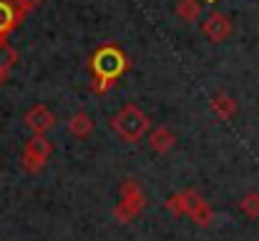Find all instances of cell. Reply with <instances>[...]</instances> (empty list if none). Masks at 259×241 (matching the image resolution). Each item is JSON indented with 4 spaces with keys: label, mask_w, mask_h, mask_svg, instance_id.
Masks as SVG:
<instances>
[{
    "label": "cell",
    "mask_w": 259,
    "mask_h": 241,
    "mask_svg": "<svg viewBox=\"0 0 259 241\" xmlns=\"http://www.w3.org/2000/svg\"><path fill=\"white\" fill-rule=\"evenodd\" d=\"M68 131H71V136H76V138H88V136L93 133V118L88 116L86 111L73 113V116L68 118Z\"/></svg>",
    "instance_id": "12"
},
{
    "label": "cell",
    "mask_w": 259,
    "mask_h": 241,
    "mask_svg": "<svg viewBox=\"0 0 259 241\" xmlns=\"http://www.w3.org/2000/svg\"><path fill=\"white\" fill-rule=\"evenodd\" d=\"M53 151H56L53 141H48L40 133H33V138L25 141V149H23V156H20L23 171L25 173H38L40 168H46V163L53 156Z\"/></svg>",
    "instance_id": "4"
},
{
    "label": "cell",
    "mask_w": 259,
    "mask_h": 241,
    "mask_svg": "<svg viewBox=\"0 0 259 241\" xmlns=\"http://www.w3.org/2000/svg\"><path fill=\"white\" fill-rule=\"evenodd\" d=\"M28 13L15 0H0V40H5L25 18Z\"/></svg>",
    "instance_id": "7"
},
{
    "label": "cell",
    "mask_w": 259,
    "mask_h": 241,
    "mask_svg": "<svg viewBox=\"0 0 259 241\" xmlns=\"http://www.w3.org/2000/svg\"><path fill=\"white\" fill-rule=\"evenodd\" d=\"M15 3H18V5H20L25 13H33V10H35V8H38L43 0H15Z\"/></svg>",
    "instance_id": "16"
},
{
    "label": "cell",
    "mask_w": 259,
    "mask_h": 241,
    "mask_svg": "<svg viewBox=\"0 0 259 241\" xmlns=\"http://www.w3.org/2000/svg\"><path fill=\"white\" fill-rule=\"evenodd\" d=\"M239 209H242V214L244 216H249V219H257L259 216V194H247V196H242L239 199Z\"/></svg>",
    "instance_id": "15"
},
{
    "label": "cell",
    "mask_w": 259,
    "mask_h": 241,
    "mask_svg": "<svg viewBox=\"0 0 259 241\" xmlns=\"http://www.w3.org/2000/svg\"><path fill=\"white\" fill-rule=\"evenodd\" d=\"M176 18L181 23H196L201 18V3L199 0H179L176 3Z\"/></svg>",
    "instance_id": "14"
},
{
    "label": "cell",
    "mask_w": 259,
    "mask_h": 241,
    "mask_svg": "<svg viewBox=\"0 0 259 241\" xmlns=\"http://www.w3.org/2000/svg\"><path fill=\"white\" fill-rule=\"evenodd\" d=\"M176 143V136L174 131H169L166 126H156L151 133H149V146L156 151V154H169Z\"/></svg>",
    "instance_id": "9"
},
{
    "label": "cell",
    "mask_w": 259,
    "mask_h": 241,
    "mask_svg": "<svg viewBox=\"0 0 259 241\" xmlns=\"http://www.w3.org/2000/svg\"><path fill=\"white\" fill-rule=\"evenodd\" d=\"M232 30H234L232 20H229L224 13H219V10L209 13L206 20L201 23V33H204V38H209L211 43H224V40L232 35Z\"/></svg>",
    "instance_id": "5"
},
{
    "label": "cell",
    "mask_w": 259,
    "mask_h": 241,
    "mask_svg": "<svg viewBox=\"0 0 259 241\" xmlns=\"http://www.w3.org/2000/svg\"><path fill=\"white\" fill-rule=\"evenodd\" d=\"M128 56L118 43H103L98 45L88 58V73H91V90L96 95L108 93L121 76L128 71Z\"/></svg>",
    "instance_id": "1"
},
{
    "label": "cell",
    "mask_w": 259,
    "mask_h": 241,
    "mask_svg": "<svg viewBox=\"0 0 259 241\" xmlns=\"http://www.w3.org/2000/svg\"><path fill=\"white\" fill-rule=\"evenodd\" d=\"M121 199L113 209V216L118 224H131L134 219L141 216V211L146 209V196H144V188L136 178H126L121 181V188H118Z\"/></svg>",
    "instance_id": "3"
},
{
    "label": "cell",
    "mask_w": 259,
    "mask_h": 241,
    "mask_svg": "<svg viewBox=\"0 0 259 241\" xmlns=\"http://www.w3.org/2000/svg\"><path fill=\"white\" fill-rule=\"evenodd\" d=\"M15 63H18V53H15V48L8 43V38L0 40V85L8 80L10 71L15 68Z\"/></svg>",
    "instance_id": "13"
},
{
    "label": "cell",
    "mask_w": 259,
    "mask_h": 241,
    "mask_svg": "<svg viewBox=\"0 0 259 241\" xmlns=\"http://www.w3.org/2000/svg\"><path fill=\"white\" fill-rule=\"evenodd\" d=\"M111 128L116 131V136L126 143H139L146 131L151 128V121L149 116L136 106V103H126L123 108H118L111 118Z\"/></svg>",
    "instance_id": "2"
},
{
    "label": "cell",
    "mask_w": 259,
    "mask_h": 241,
    "mask_svg": "<svg viewBox=\"0 0 259 241\" xmlns=\"http://www.w3.org/2000/svg\"><path fill=\"white\" fill-rule=\"evenodd\" d=\"M189 219H191L196 226H201V229L211 226V224H214V219H217V214H214L211 204H209L204 196H199L196 191H194V201H191V209H189Z\"/></svg>",
    "instance_id": "8"
},
{
    "label": "cell",
    "mask_w": 259,
    "mask_h": 241,
    "mask_svg": "<svg viewBox=\"0 0 259 241\" xmlns=\"http://www.w3.org/2000/svg\"><path fill=\"white\" fill-rule=\"evenodd\" d=\"M191 201H194V191L186 188V191H176L166 199V209L171 211V216H189V209H191Z\"/></svg>",
    "instance_id": "10"
},
{
    "label": "cell",
    "mask_w": 259,
    "mask_h": 241,
    "mask_svg": "<svg viewBox=\"0 0 259 241\" xmlns=\"http://www.w3.org/2000/svg\"><path fill=\"white\" fill-rule=\"evenodd\" d=\"M209 108H211V113H214L217 118L229 121V118L237 113V101H234L232 95H227V93H217V95L211 98Z\"/></svg>",
    "instance_id": "11"
},
{
    "label": "cell",
    "mask_w": 259,
    "mask_h": 241,
    "mask_svg": "<svg viewBox=\"0 0 259 241\" xmlns=\"http://www.w3.org/2000/svg\"><path fill=\"white\" fill-rule=\"evenodd\" d=\"M23 123L33 131V133H40V136H46L51 128H56V113L48 108V106H43V103H35L25 116H23Z\"/></svg>",
    "instance_id": "6"
}]
</instances>
